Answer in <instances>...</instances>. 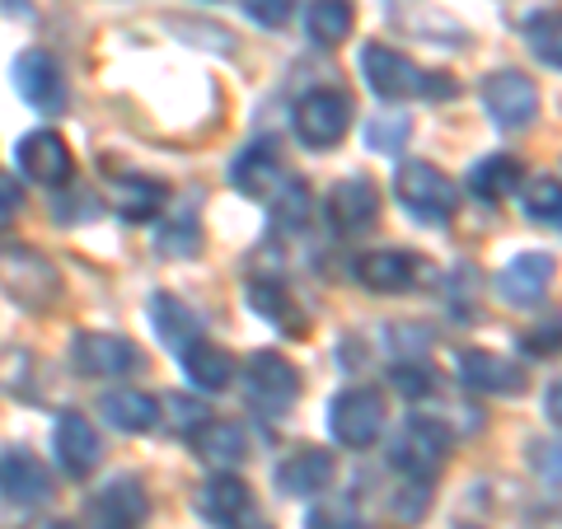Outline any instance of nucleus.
Here are the masks:
<instances>
[{"label":"nucleus","mask_w":562,"mask_h":529,"mask_svg":"<svg viewBox=\"0 0 562 529\" xmlns=\"http://www.w3.org/2000/svg\"><path fill=\"white\" fill-rule=\"evenodd\" d=\"M483 109L506 132H525L539 117V90L525 70H497L483 80Z\"/></svg>","instance_id":"0eeeda50"},{"label":"nucleus","mask_w":562,"mask_h":529,"mask_svg":"<svg viewBox=\"0 0 562 529\" xmlns=\"http://www.w3.org/2000/svg\"><path fill=\"white\" fill-rule=\"evenodd\" d=\"M198 510L216 525V529H239L244 516L254 510V497H249V483L235 479V473H216L206 479L202 492H198Z\"/></svg>","instance_id":"aec40b11"},{"label":"nucleus","mask_w":562,"mask_h":529,"mask_svg":"<svg viewBox=\"0 0 562 529\" xmlns=\"http://www.w3.org/2000/svg\"><path fill=\"white\" fill-rule=\"evenodd\" d=\"M173 33H183V38H198L192 47H216L231 57L235 52V33L231 29H216V24H173Z\"/></svg>","instance_id":"e433bc0d"},{"label":"nucleus","mask_w":562,"mask_h":529,"mask_svg":"<svg viewBox=\"0 0 562 529\" xmlns=\"http://www.w3.org/2000/svg\"><path fill=\"white\" fill-rule=\"evenodd\" d=\"M10 80H14V94H20L24 103H33V109H61L66 103V80H61V66L47 57L43 47H29L14 57L10 66Z\"/></svg>","instance_id":"4468645a"},{"label":"nucleus","mask_w":562,"mask_h":529,"mask_svg":"<svg viewBox=\"0 0 562 529\" xmlns=\"http://www.w3.org/2000/svg\"><path fill=\"white\" fill-rule=\"evenodd\" d=\"M169 202V188L160 179H146V173H132V179H117V211L127 221H155Z\"/></svg>","instance_id":"bb28decb"},{"label":"nucleus","mask_w":562,"mask_h":529,"mask_svg":"<svg viewBox=\"0 0 562 529\" xmlns=\"http://www.w3.org/2000/svg\"><path fill=\"white\" fill-rule=\"evenodd\" d=\"M169 235H160V249L165 254H192L198 249V225H192V216H183L179 225H165Z\"/></svg>","instance_id":"ea45409f"},{"label":"nucleus","mask_w":562,"mask_h":529,"mask_svg":"<svg viewBox=\"0 0 562 529\" xmlns=\"http://www.w3.org/2000/svg\"><path fill=\"white\" fill-rule=\"evenodd\" d=\"M520 179H525V169H520L516 155H487V160H479L469 169V188H473V198H483V202L512 198L520 188Z\"/></svg>","instance_id":"393cba45"},{"label":"nucleus","mask_w":562,"mask_h":529,"mask_svg":"<svg viewBox=\"0 0 562 529\" xmlns=\"http://www.w3.org/2000/svg\"><path fill=\"white\" fill-rule=\"evenodd\" d=\"M520 202H525V216H530L535 225H543V230H558V221H562V192H558L553 173L535 179L530 188L520 192Z\"/></svg>","instance_id":"c756f323"},{"label":"nucleus","mask_w":562,"mask_h":529,"mask_svg":"<svg viewBox=\"0 0 562 529\" xmlns=\"http://www.w3.org/2000/svg\"><path fill=\"white\" fill-rule=\"evenodd\" d=\"M14 165H20L24 179L43 183V188H66L76 160H70V146L57 132H29L20 146H14Z\"/></svg>","instance_id":"ddd939ff"},{"label":"nucleus","mask_w":562,"mask_h":529,"mask_svg":"<svg viewBox=\"0 0 562 529\" xmlns=\"http://www.w3.org/2000/svg\"><path fill=\"white\" fill-rule=\"evenodd\" d=\"M450 446H454V431L446 427V421H436V417H408L398 427L394 446H390V464L408 483H431L436 473H441Z\"/></svg>","instance_id":"f257e3e1"},{"label":"nucleus","mask_w":562,"mask_h":529,"mask_svg":"<svg viewBox=\"0 0 562 529\" xmlns=\"http://www.w3.org/2000/svg\"><path fill=\"white\" fill-rule=\"evenodd\" d=\"M549 281H553V258L549 254H516L502 268L497 291L512 300V305L525 309V305H539L543 291H549Z\"/></svg>","instance_id":"412c9836"},{"label":"nucleus","mask_w":562,"mask_h":529,"mask_svg":"<svg viewBox=\"0 0 562 529\" xmlns=\"http://www.w3.org/2000/svg\"><path fill=\"white\" fill-rule=\"evenodd\" d=\"M33 529H76V525H66V520H43V525H33Z\"/></svg>","instance_id":"09e8293b"},{"label":"nucleus","mask_w":562,"mask_h":529,"mask_svg":"<svg viewBox=\"0 0 562 529\" xmlns=\"http://www.w3.org/2000/svg\"><path fill=\"white\" fill-rule=\"evenodd\" d=\"M29 370H33V357L29 351H5V357H0V390H10V394H29ZM33 398V394H29Z\"/></svg>","instance_id":"c9c22d12"},{"label":"nucleus","mask_w":562,"mask_h":529,"mask_svg":"<svg viewBox=\"0 0 562 529\" xmlns=\"http://www.w3.org/2000/svg\"><path fill=\"white\" fill-rule=\"evenodd\" d=\"M417 94H422V99H454V94H460V85H454V76H446V70H436V76H427V70H422Z\"/></svg>","instance_id":"a19ab883"},{"label":"nucleus","mask_w":562,"mask_h":529,"mask_svg":"<svg viewBox=\"0 0 562 529\" xmlns=\"http://www.w3.org/2000/svg\"><path fill=\"white\" fill-rule=\"evenodd\" d=\"M351 24H357V14H351L347 0H314V5L305 10V29L310 38L319 47H338L351 38Z\"/></svg>","instance_id":"c85d7f7f"},{"label":"nucleus","mask_w":562,"mask_h":529,"mask_svg":"<svg viewBox=\"0 0 562 529\" xmlns=\"http://www.w3.org/2000/svg\"><path fill=\"white\" fill-rule=\"evenodd\" d=\"M431 277L427 258H417L408 249H371L357 258V281L366 291H380V295H398V291H413Z\"/></svg>","instance_id":"1a4fd4ad"},{"label":"nucleus","mask_w":562,"mask_h":529,"mask_svg":"<svg viewBox=\"0 0 562 529\" xmlns=\"http://www.w3.org/2000/svg\"><path fill=\"white\" fill-rule=\"evenodd\" d=\"M384 417H390V408H384V394L371 390V384H351V390H342L338 398L328 403V431L347 450L375 446L380 431H384Z\"/></svg>","instance_id":"20e7f679"},{"label":"nucleus","mask_w":562,"mask_h":529,"mask_svg":"<svg viewBox=\"0 0 562 529\" xmlns=\"http://www.w3.org/2000/svg\"><path fill=\"white\" fill-rule=\"evenodd\" d=\"M454 365H460L464 390L497 394V398H520V394H525V370H520L516 361L497 357V351L469 347V351H460V357H454Z\"/></svg>","instance_id":"2eb2a0df"},{"label":"nucleus","mask_w":562,"mask_h":529,"mask_svg":"<svg viewBox=\"0 0 562 529\" xmlns=\"http://www.w3.org/2000/svg\"><path fill=\"white\" fill-rule=\"evenodd\" d=\"M427 502H431V483H408L394 497V516H403V520H417L422 510H427Z\"/></svg>","instance_id":"58836bf2"},{"label":"nucleus","mask_w":562,"mask_h":529,"mask_svg":"<svg viewBox=\"0 0 562 529\" xmlns=\"http://www.w3.org/2000/svg\"><path fill=\"white\" fill-rule=\"evenodd\" d=\"M390 380H394V390H398L403 398H427V394H436V370H431V365L403 361V365L390 370Z\"/></svg>","instance_id":"f704fd0d"},{"label":"nucleus","mask_w":562,"mask_h":529,"mask_svg":"<svg viewBox=\"0 0 562 529\" xmlns=\"http://www.w3.org/2000/svg\"><path fill=\"white\" fill-rule=\"evenodd\" d=\"M231 183L254 202L272 198L281 188V146L277 140H254V146H244L231 165Z\"/></svg>","instance_id":"6ab92c4d"},{"label":"nucleus","mask_w":562,"mask_h":529,"mask_svg":"<svg viewBox=\"0 0 562 529\" xmlns=\"http://www.w3.org/2000/svg\"><path fill=\"white\" fill-rule=\"evenodd\" d=\"M525 43H530L535 57L558 70L562 66V52H558V14L553 10H543V14H530V24H525Z\"/></svg>","instance_id":"2f4dec72"},{"label":"nucleus","mask_w":562,"mask_h":529,"mask_svg":"<svg viewBox=\"0 0 562 529\" xmlns=\"http://www.w3.org/2000/svg\"><path fill=\"white\" fill-rule=\"evenodd\" d=\"M249 300H254V309H258L268 324L286 328V333H305V309L295 305L291 291L281 286V281H254V286H249Z\"/></svg>","instance_id":"cd10ccee"},{"label":"nucleus","mask_w":562,"mask_h":529,"mask_svg":"<svg viewBox=\"0 0 562 529\" xmlns=\"http://www.w3.org/2000/svg\"><path fill=\"white\" fill-rule=\"evenodd\" d=\"M0 5H5V14H24V20L33 14V0H0Z\"/></svg>","instance_id":"de8ad7c7"},{"label":"nucleus","mask_w":562,"mask_h":529,"mask_svg":"<svg viewBox=\"0 0 562 529\" xmlns=\"http://www.w3.org/2000/svg\"><path fill=\"white\" fill-rule=\"evenodd\" d=\"M361 76H366V85H371L375 99H390V103L417 94V85H422V70H417V61L408 57V52H394L384 43L361 47Z\"/></svg>","instance_id":"9d476101"},{"label":"nucleus","mask_w":562,"mask_h":529,"mask_svg":"<svg viewBox=\"0 0 562 529\" xmlns=\"http://www.w3.org/2000/svg\"><path fill=\"white\" fill-rule=\"evenodd\" d=\"M70 361H76L80 375L117 380V375H132V370L140 365V351L127 338H117V333H76Z\"/></svg>","instance_id":"f8f14e48"},{"label":"nucleus","mask_w":562,"mask_h":529,"mask_svg":"<svg viewBox=\"0 0 562 529\" xmlns=\"http://www.w3.org/2000/svg\"><path fill=\"white\" fill-rule=\"evenodd\" d=\"M543 408H549V421L558 427V421H562V390H558V384H549V398H543Z\"/></svg>","instance_id":"49530a36"},{"label":"nucleus","mask_w":562,"mask_h":529,"mask_svg":"<svg viewBox=\"0 0 562 529\" xmlns=\"http://www.w3.org/2000/svg\"><path fill=\"white\" fill-rule=\"evenodd\" d=\"M160 417H169V431H179V436H198L211 413H206V403L202 398H188V394H169L160 403Z\"/></svg>","instance_id":"473e14b6"},{"label":"nucleus","mask_w":562,"mask_h":529,"mask_svg":"<svg viewBox=\"0 0 562 529\" xmlns=\"http://www.w3.org/2000/svg\"><path fill=\"white\" fill-rule=\"evenodd\" d=\"M0 286L20 300L24 309L38 314L61 295V272H57V262L38 249H10L0 258Z\"/></svg>","instance_id":"39448f33"},{"label":"nucleus","mask_w":562,"mask_h":529,"mask_svg":"<svg viewBox=\"0 0 562 529\" xmlns=\"http://www.w3.org/2000/svg\"><path fill=\"white\" fill-rule=\"evenodd\" d=\"M14 206H20V198H14V192L0 183V235L10 230V221H14Z\"/></svg>","instance_id":"c03bdc74"},{"label":"nucleus","mask_w":562,"mask_h":529,"mask_svg":"<svg viewBox=\"0 0 562 529\" xmlns=\"http://www.w3.org/2000/svg\"><path fill=\"white\" fill-rule=\"evenodd\" d=\"M244 398L268 421L291 413L295 398H301V370L281 357V351H254L249 365H244Z\"/></svg>","instance_id":"f03ea898"},{"label":"nucleus","mask_w":562,"mask_h":529,"mask_svg":"<svg viewBox=\"0 0 562 529\" xmlns=\"http://www.w3.org/2000/svg\"><path fill=\"white\" fill-rule=\"evenodd\" d=\"M291 10H295V0H244V14L262 29H281L291 20Z\"/></svg>","instance_id":"4c0bfd02"},{"label":"nucleus","mask_w":562,"mask_h":529,"mask_svg":"<svg viewBox=\"0 0 562 529\" xmlns=\"http://www.w3.org/2000/svg\"><path fill=\"white\" fill-rule=\"evenodd\" d=\"M525 351H535V357H553V351H558V324L535 328L530 338H525Z\"/></svg>","instance_id":"79ce46f5"},{"label":"nucleus","mask_w":562,"mask_h":529,"mask_svg":"<svg viewBox=\"0 0 562 529\" xmlns=\"http://www.w3.org/2000/svg\"><path fill=\"white\" fill-rule=\"evenodd\" d=\"M333 473H338V460H333L328 450L301 446V450H291L286 460L277 464L272 483H277L281 497H314V492H324L333 483Z\"/></svg>","instance_id":"dca6fc26"},{"label":"nucleus","mask_w":562,"mask_h":529,"mask_svg":"<svg viewBox=\"0 0 562 529\" xmlns=\"http://www.w3.org/2000/svg\"><path fill=\"white\" fill-rule=\"evenodd\" d=\"M99 413L109 417V427L117 431H132V436H146L160 427V403L140 390H113L99 398Z\"/></svg>","instance_id":"5701e85b"},{"label":"nucleus","mask_w":562,"mask_h":529,"mask_svg":"<svg viewBox=\"0 0 562 529\" xmlns=\"http://www.w3.org/2000/svg\"><path fill=\"white\" fill-rule=\"evenodd\" d=\"M394 198L427 225H446L454 211H460V188H454V179L422 160H408L394 173Z\"/></svg>","instance_id":"7ed1b4c3"},{"label":"nucleus","mask_w":562,"mask_h":529,"mask_svg":"<svg viewBox=\"0 0 562 529\" xmlns=\"http://www.w3.org/2000/svg\"><path fill=\"white\" fill-rule=\"evenodd\" d=\"M291 122H295V136H301L310 150H333L351 132V99L338 90H314L295 103Z\"/></svg>","instance_id":"423d86ee"},{"label":"nucleus","mask_w":562,"mask_h":529,"mask_svg":"<svg viewBox=\"0 0 562 529\" xmlns=\"http://www.w3.org/2000/svg\"><path fill=\"white\" fill-rule=\"evenodd\" d=\"M305 529H347L333 510H310V520H305Z\"/></svg>","instance_id":"a18cd8bd"},{"label":"nucleus","mask_w":562,"mask_h":529,"mask_svg":"<svg viewBox=\"0 0 562 529\" xmlns=\"http://www.w3.org/2000/svg\"><path fill=\"white\" fill-rule=\"evenodd\" d=\"M408 117H371L366 122V146H371L375 155H394L403 140H408Z\"/></svg>","instance_id":"72a5a7b5"},{"label":"nucleus","mask_w":562,"mask_h":529,"mask_svg":"<svg viewBox=\"0 0 562 529\" xmlns=\"http://www.w3.org/2000/svg\"><path fill=\"white\" fill-rule=\"evenodd\" d=\"M179 361H183V375L198 384V390H206V394L231 390V380H235V357H231L225 347L206 342V338L188 342V347L179 351Z\"/></svg>","instance_id":"4be33fe9"},{"label":"nucleus","mask_w":562,"mask_h":529,"mask_svg":"<svg viewBox=\"0 0 562 529\" xmlns=\"http://www.w3.org/2000/svg\"><path fill=\"white\" fill-rule=\"evenodd\" d=\"M375 216H380V192H375V183L366 179V173H357V179H342L338 188L328 192V225L338 235L371 230Z\"/></svg>","instance_id":"f3484780"},{"label":"nucleus","mask_w":562,"mask_h":529,"mask_svg":"<svg viewBox=\"0 0 562 529\" xmlns=\"http://www.w3.org/2000/svg\"><path fill=\"white\" fill-rule=\"evenodd\" d=\"M192 446H198V454L202 460H211V464H221V469H231V464H244L249 460V431L239 427V421H216L211 417L206 427L192 436Z\"/></svg>","instance_id":"b1692460"},{"label":"nucleus","mask_w":562,"mask_h":529,"mask_svg":"<svg viewBox=\"0 0 562 529\" xmlns=\"http://www.w3.org/2000/svg\"><path fill=\"white\" fill-rule=\"evenodd\" d=\"M85 520L90 529H140L150 520V497L136 479H113L85 502Z\"/></svg>","instance_id":"6e6552de"},{"label":"nucleus","mask_w":562,"mask_h":529,"mask_svg":"<svg viewBox=\"0 0 562 529\" xmlns=\"http://www.w3.org/2000/svg\"><path fill=\"white\" fill-rule=\"evenodd\" d=\"M150 319H155V333L165 338V347H173V351H183L188 342L206 338L202 319L183 305V300H173V295H155V300H150Z\"/></svg>","instance_id":"a878e982"},{"label":"nucleus","mask_w":562,"mask_h":529,"mask_svg":"<svg viewBox=\"0 0 562 529\" xmlns=\"http://www.w3.org/2000/svg\"><path fill=\"white\" fill-rule=\"evenodd\" d=\"M0 497L10 506H43L52 497V473L43 469L38 454H29V450L0 454Z\"/></svg>","instance_id":"a211bd4d"},{"label":"nucleus","mask_w":562,"mask_h":529,"mask_svg":"<svg viewBox=\"0 0 562 529\" xmlns=\"http://www.w3.org/2000/svg\"><path fill=\"white\" fill-rule=\"evenodd\" d=\"M52 450H57V464L70 473V479H90L103 460V440L94 431V421L76 408H66L57 417V427H52Z\"/></svg>","instance_id":"9b49d317"},{"label":"nucleus","mask_w":562,"mask_h":529,"mask_svg":"<svg viewBox=\"0 0 562 529\" xmlns=\"http://www.w3.org/2000/svg\"><path fill=\"white\" fill-rule=\"evenodd\" d=\"M535 469L549 473V487H558V446L549 440V446H535Z\"/></svg>","instance_id":"37998d69"},{"label":"nucleus","mask_w":562,"mask_h":529,"mask_svg":"<svg viewBox=\"0 0 562 529\" xmlns=\"http://www.w3.org/2000/svg\"><path fill=\"white\" fill-rule=\"evenodd\" d=\"M277 192H281V198H277V211H272L277 230H301V225L310 221V211H314L310 183H305V179H291L286 188H277Z\"/></svg>","instance_id":"7c9ffc66"}]
</instances>
